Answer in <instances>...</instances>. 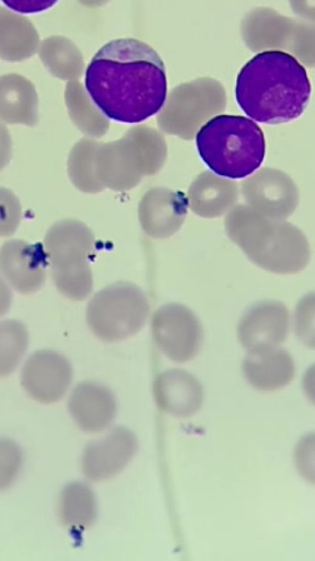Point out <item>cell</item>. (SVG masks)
Returning a JSON list of instances; mask_svg holds the SVG:
<instances>
[{
  "instance_id": "6da1fadb",
  "label": "cell",
  "mask_w": 315,
  "mask_h": 561,
  "mask_svg": "<svg viewBox=\"0 0 315 561\" xmlns=\"http://www.w3.org/2000/svg\"><path fill=\"white\" fill-rule=\"evenodd\" d=\"M85 88L105 117L130 125L160 113L168 95L161 56L131 38L112 41L96 53L86 68Z\"/></svg>"
},
{
  "instance_id": "7a4b0ae2",
  "label": "cell",
  "mask_w": 315,
  "mask_h": 561,
  "mask_svg": "<svg viewBox=\"0 0 315 561\" xmlns=\"http://www.w3.org/2000/svg\"><path fill=\"white\" fill-rule=\"evenodd\" d=\"M312 94L305 68L282 50L259 53L236 79L235 95L247 116L265 125H282L300 118Z\"/></svg>"
},
{
  "instance_id": "3957f363",
  "label": "cell",
  "mask_w": 315,
  "mask_h": 561,
  "mask_svg": "<svg viewBox=\"0 0 315 561\" xmlns=\"http://www.w3.org/2000/svg\"><path fill=\"white\" fill-rule=\"evenodd\" d=\"M224 228L254 265L271 274H300L310 265V241L287 219L269 218L241 205L225 215Z\"/></svg>"
},
{
  "instance_id": "277c9868",
  "label": "cell",
  "mask_w": 315,
  "mask_h": 561,
  "mask_svg": "<svg viewBox=\"0 0 315 561\" xmlns=\"http://www.w3.org/2000/svg\"><path fill=\"white\" fill-rule=\"evenodd\" d=\"M196 139L201 160L222 178H248L265 162V135L250 118L221 114L209 119Z\"/></svg>"
},
{
  "instance_id": "5b68a950",
  "label": "cell",
  "mask_w": 315,
  "mask_h": 561,
  "mask_svg": "<svg viewBox=\"0 0 315 561\" xmlns=\"http://www.w3.org/2000/svg\"><path fill=\"white\" fill-rule=\"evenodd\" d=\"M168 146L160 131L147 126L130 128L122 138L100 144L94 158L95 174L105 190H133L147 175L160 173Z\"/></svg>"
},
{
  "instance_id": "8992f818",
  "label": "cell",
  "mask_w": 315,
  "mask_h": 561,
  "mask_svg": "<svg viewBox=\"0 0 315 561\" xmlns=\"http://www.w3.org/2000/svg\"><path fill=\"white\" fill-rule=\"evenodd\" d=\"M44 250L58 291L70 300H85L94 284L90 261L95 237L91 228L79 219H60L44 237Z\"/></svg>"
},
{
  "instance_id": "52a82bcc",
  "label": "cell",
  "mask_w": 315,
  "mask_h": 561,
  "mask_svg": "<svg viewBox=\"0 0 315 561\" xmlns=\"http://www.w3.org/2000/svg\"><path fill=\"white\" fill-rule=\"evenodd\" d=\"M143 289L130 283H117L95 294L86 307V322L104 342H119L137 335L149 318Z\"/></svg>"
},
{
  "instance_id": "ba28073f",
  "label": "cell",
  "mask_w": 315,
  "mask_h": 561,
  "mask_svg": "<svg viewBox=\"0 0 315 561\" xmlns=\"http://www.w3.org/2000/svg\"><path fill=\"white\" fill-rule=\"evenodd\" d=\"M226 93L224 87L212 78H199L196 81L175 87L166 95L163 108L158 116V126L166 135L190 140L209 119L225 110Z\"/></svg>"
},
{
  "instance_id": "9c48e42d",
  "label": "cell",
  "mask_w": 315,
  "mask_h": 561,
  "mask_svg": "<svg viewBox=\"0 0 315 561\" xmlns=\"http://www.w3.org/2000/svg\"><path fill=\"white\" fill-rule=\"evenodd\" d=\"M242 33L253 50L292 49L303 64L314 66L313 26L277 14L273 9L258 8L244 18Z\"/></svg>"
},
{
  "instance_id": "30bf717a",
  "label": "cell",
  "mask_w": 315,
  "mask_h": 561,
  "mask_svg": "<svg viewBox=\"0 0 315 561\" xmlns=\"http://www.w3.org/2000/svg\"><path fill=\"white\" fill-rule=\"evenodd\" d=\"M152 335L162 354L174 363L183 364L198 355L203 342V328L187 306L168 304L153 314Z\"/></svg>"
},
{
  "instance_id": "8fae6325",
  "label": "cell",
  "mask_w": 315,
  "mask_h": 561,
  "mask_svg": "<svg viewBox=\"0 0 315 561\" xmlns=\"http://www.w3.org/2000/svg\"><path fill=\"white\" fill-rule=\"evenodd\" d=\"M242 195L256 213L288 219L300 205V190L291 175L277 169H261L242 183Z\"/></svg>"
},
{
  "instance_id": "7c38bea8",
  "label": "cell",
  "mask_w": 315,
  "mask_h": 561,
  "mask_svg": "<svg viewBox=\"0 0 315 561\" xmlns=\"http://www.w3.org/2000/svg\"><path fill=\"white\" fill-rule=\"evenodd\" d=\"M73 381V367L63 355L51 350L34 353L23 367L22 386L32 399L40 403H56Z\"/></svg>"
},
{
  "instance_id": "4fadbf2b",
  "label": "cell",
  "mask_w": 315,
  "mask_h": 561,
  "mask_svg": "<svg viewBox=\"0 0 315 561\" xmlns=\"http://www.w3.org/2000/svg\"><path fill=\"white\" fill-rule=\"evenodd\" d=\"M48 265L40 244L9 240L0 249V274L22 295L39 291L46 284Z\"/></svg>"
},
{
  "instance_id": "5bb4252c",
  "label": "cell",
  "mask_w": 315,
  "mask_h": 561,
  "mask_svg": "<svg viewBox=\"0 0 315 561\" xmlns=\"http://www.w3.org/2000/svg\"><path fill=\"white\" fill-rule=\"evenodd\" d=\"M138 438L127 427H116L108 435L88 444L82 456V470L88 480L104 481L118 476L133 460Z\"/></svg>"
},
{
  "instance_id": "9a60e30c",
  "label": "cell",
  "mask_w": 315,
  "mask_h": 561,
  "mask_svg": "<svg viewBox=\"0 0 315 561\" xmlns=\"http://www.w3.org/2000/svg\"><path fill=\"white\" fill-rule=\"evenodd\" d=\"M188 208V199L182 192L154 187L139 202V224L152 239H170L186 222Z\"/></svg>"
},
{
  "instance_id": "2e32d148",
  "label": "cell",
  "mask_w": 315,
  "mask_h": 561,
  "mask_svg": "<svg viewBox=\"0 0 315 561\" xmlns=\"http://www.w3.org/2000/svg\"><path fill=\"white\" fill-rule=\"evenodd\" d=\"M291 330V313L275 300L260 301L244 312L238 324V339L244 348L280 346Z\"/></svg>"
},
{
  "instance_id": "e0dca14e",
  "label": "cell",
  "mask_w": 315,
  "mask_h": 561,
  "mask_svg": "<svg viewBox=\"0 0 315 561\" xmlns=\"http://www.w3.org/2000/svg\"><path fill=\"white\" fill-rule=\"evenodd\" d=\"M68 409L84 433L96 434L109 427L116 419L117 400L107 386L83 382L70 394Z\"/></svg>"
},
{
  "instance_id": "ac0fdd59",
  "label": "cell",
  "mask_w": 315,
  "mask_h": 561,
  "mask_svg": "<svg viewBox=\"0 0 315 561\" xmlns=\"http://www.w3.org/2000/svg\"><path fill=\"white\" fill-rule=\"evenodd\" d=\"M245 379L259 391H276L291 383L295 375L293 357L279 346L248 350L244 358Z\"/></svg>"
},
{
  "instance_id": "d6986e66",
  "label": "cell",
  "mask_w": 315,
  "mask_h": 561,
  "mask_svg": "<svg viewBox=\"0 0 315 561\" xmlns=\"http://www.w3.org/2000/svg\"><path fill=\"white\" fill-rule=\"evenodd\" d=\"M238 183L214 172L200 173L188 190V207L201 218H221L236 206Z\"/></svg>"
},
{
  "instance_id": "ffe728a7",
  "label": "cell",
  "mask_w": 315,
  "mask_h": 561,
  "mask_svg": "<svg viewBox=\"0 0 315 561\" xmlns=\"http://www.w3.org/2000/svg\"><path fill=\"white\" fill-rule=\"evenodd\" d=\"M158 405L177 417L195 415L203 403V388L195 376L183 370H168L158 376L154 386Z\"/></svg>"
},
{
  "instance_id": "44dd1931",
  "label": "cell",
  "mask_w": 315,
  "mask_h": 561,
  "mask_svg": "<svg viewBox=\"0 0 315 561\" xmlns=\"http://www.w3.org/2000/svg\"><path fill=\"white\" fill-rule=\"evenodd\" d=\"M0 121L9 125H37L39 99L30 79L15 73L0 77Z\"/></svg>"
},
{
  "instance_id": "7402d4cb",
  "label": "cell",
  "mask_w": 315,
  "mask_h": 561,
  "mask_svg": "<svg viewBox=\"0 0 315 561\" xmlns=\"http://www.w3.org/2000/svg\"><path fill=\"white\" fill-rule=\"evenodd\" d=\"M38 49L39 35L28 18L0 8V59L16 64Z\"/></svg>"
},
{
  "instance_id": "603a6c76",
  "label": "cell",
  "mask_w": 315,
  "mask_h": 561,
  "mask_svg": "<svg viewBox=\"0 0 315 561\" xmlns=\"http://www.w3.org/2000/svg\"><path fill=\"white\" fill-rule=\"evenodd\" d=\"M60 520L69 530L83 533L98 517V502L93 490L83 482L68 484L60 494Z\"/></svg>"
},
{
  "instance_id": "cb8c5ba5",
  "label": "cell",
  "mask_w": 315,
  "mask_h": 561,
  "mask_svg": "<svg viewBox=\"0 0 315 561\" xmlns=\"http://www.w3.org/2000/svg\"><path fill=\"white\" fill-rule=\"evenodd\" d=\"M66 103L70 119L88 137L101 138L109 129V121L96 107L82 83L70 81L66 88Z\"/></svg>"
},
{
  "instance_id": "d4e9b609",
  "label": "cell",
  "mask_w": 315,
  "mask_h": 561,
  "mask_svg": "<svg viewBox=\"0 0 315 561\" xmlns=\"http://www.w3.org/2000/svg\"><path fill=\"white\" fill-rule=\"evenodd\" d=\"M39 57L48 72L63 81H78L83 75L84 58L72 41L50 37L42 43Z\"/></svg>"
},
{
  "instance_id": "484cf974",
  "label": "cell",
  "mask_w": 315,
  "mask_h": 561,
  "mask_svg": "<svg viewBox=\"0 0 315 561\" xmlns=\"http://www.w3.org/2000/svg\"><path fill=\"white\" fill-rule=\"evenodd\" d=\"M100 142L83 138L73 147L68 158V174L73 186L83 193H101L105 188L95 174L94 158Z\"/></svg>"
},
{
  "instance_id": "4316f807",
  "label": "cell",
  "mask_w": 315,
  "mask_h": 561,
  "mask_svg": "<svg viewBox=\"0 0 315 561\" xmlns=\"http://www.w3.org/2000/svg\"><path fill=\"white\" fill-rule=\"evenodd\" d=\"M30 345V332L18 320L0 321V379L13 374Z\"/></svg>"
},
{
  "instance_id": "83f0119b",
  "label": "cell",
  "mask_w": 315,
  "mask_h": 561,
  "mask_svg": "<svg viewBox=\"0 0 315 561\" xmlns=\"http://www.w3.org/2000/svg\"><path fill=\"white\" fill-rule=\"evenodd\" d=\"M22 465L21 447L8 438H0V491L14 484L20 477Z\"/></svg>"
},
{
  "instance_id": "f1b7e54d",
  "label": "cell",
  "mask_w": 315,
  "mask_h": 561,
  "mask_svg": "<svg viewBox=\"0 0 315 561\" xmlns=\"http://www.w3.org/2000/svg\"><path fill=\"white\" fill-rule=\"evenodd\" d=\"M21 222V201L11 190L0 187V237L13 236Z\"/></svg>"
},
{
  "instance_id": "f546056e",
  "label": "cell",
  "mask_w": 315,
  "mask_h": 561,
  "mask_svg": "<svg viewBox=\"0 0 315 561\" xmlns=\"http://www.w3.org/2000/svg\"><path fill=\"white\" fill-rule=\"evenodd\" d=\"M295 331L306 345L314 341V295L305 296L295 312Z\"/></svg>"
},
{
  "instance_id": "4dcf8cb0",
  "label": "cell",
  "mask_w": 315,
  "mask_h": 561,
  "mask_svg": "<svg viewBox=\"0 0 315 561\" xmlns=\"http://www.w3.org/2000/svg\"><path fill=\"white\" fill-rule=\"evenodd\" d=\"M58 2L59 0H2L9 9L21 14L46 12Z\"/></svg>"
},
{
  "instance_id": "1f68e13d",
  "label": "cell",
  "mask_w": 315,
  "mask_h": 561,
  "mask_svg": "<svg viewBox=\"0 0 315 561\" xmlns=\"http://www.w3.org/2000/svg\"><path fill=\"white\" fill-rule=\"evenodd\" d=\"M13 156V139L8 128L0 123V171L11 162Z\"/></svg>"
},
{
  "instance_id": "d6a6232c",
  "label": "cell",
  "mask_w": 315,
  "mask_h": 561,
  "mask_svg": "<svg viewBox=\"0 0 315 561\" xmlns=\"http://www.w3.org/2000/svg\"><path fill=\"white\" fill-rule=\"evenodd\" d=\"M13 302V294L5 278L0 276V318L11 310Z\"/></svg>"
},
{
  "instance_id": "836d02e7",
  "label": "cell",
  "mask_w": 315,
  "mask_h": 561,
  "mask_svg": "<svg viewBox=\"0 0 315 561\" xmlns=\"http://www.w3.org/2000/svg\"><path fill=\"white\" fill-rule=\"evenodd\" d=\"M294 12L305 18L306 21L314 20V0H289Z\"/></svg>"
},
{
  "instance_id": "e575fe53",
  "label": "cell",
  "mask_w": 315,
  "mask_h": 561,
  "mask_svg": "<svg viewBox=\"0 0 315 561\" xmlns=\"http://www.w3.org/2000/svg\"><path fill=\"white\" fill-rule=\"evenodd\" d=\"M78 2L82 3L85 7L98 8L104 4H107L108 2H110V0H78Z\"/></svg>"
}]
</instances>
